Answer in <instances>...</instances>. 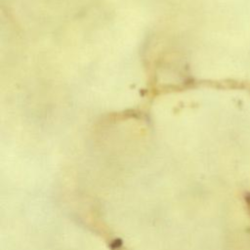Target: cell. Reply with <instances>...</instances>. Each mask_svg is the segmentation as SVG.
<instances>
[{
  "instance_id": "6da1fadb",
  "label": "cell",
  "mask_w": 250,
  "mask_h": 250,
  "mask_svg": "<svg viewBox=\"0 0 250 250\" xmlns=\"http://www.w3.org/2000/svg\"><path fill=\"white\" fill-rule=\"evenodd\" d=\"M244 201H245V204H246L248 213H249V215H250V192H249V191H247V192L244 193Z\"/></svg>"
}]
</instances>
